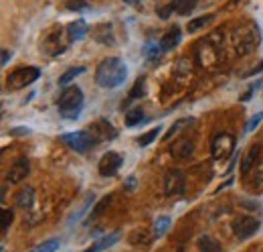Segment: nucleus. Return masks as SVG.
<instances>
[{
	"mask_svg": "<svg viewBox=\"0 0 263 252\" xmlns=\"http://www.w3.org/2000/svg\"><path fill=\"white\" fill-rule=\"evenodd\" d=\"M128 77V65L120 57H106L95 69V81L100 88H120Z\"/></svg>",
	"mask_w": 263,
	"mask_h": 252,
	"instance_id": "nucleus-1",
	"label": "nucleus"
},
{
	"mask_svg": "<svg viewBox=\"0 0 263 252\" xmlns=\"http://www.w3.org/2000/svg\"><path fill=\"white\" fill-rule=\"evenodd\" d=\"M57 106H59V114L63 118L75 120L79 116L81 108H83V92H81V88H77V86L65 88L61 92V96H59Z\"/></svg>",
	"mask_w": 263,
	"mask_h": 252,
	"instance_id": "nucleus-2",
	"label": "nucleus"
},
{
	"mask_svg": "<svg viewBox=\"0 0 263 252\" xmlns=\"http://www.w3.org/2000/svg\"><path fill=\"white\" fill-rule=\"evenodd\" d=\"M39 77H41V69H39V67H32V65L18 67V69H14V71L6 77V88H8L10 92H16V90H22V88L35 83Z\"/></svg>",
	"mask_w": 263,
	"mask_h": 252,
	"instance_id": "nucleus-3",
	"label": "nucleus"
},
{
	"mask_svg": "<svg viewBox=\"0 0 263 252\" xmlns=\"http://www.w3.org/2000/svg\"><path fill=\"white\" fill-rule=\"evenodd\" d=\"M235 136L229 134V132H219L213 143H211V155L215 161H227L229 157H233V151H235Z\"/></svg>",
	"mask_w": 263,
	"mask_h": 252,
	"instance_id": "nucleus-4",
	"label": "nucleus"
},
{
	"mask_svg": "<svg viewBox=\"0 0 263 252\" xmlns=\"http://www.w3.org/2000/svg\"><path fill=\"white\" fill-rule=\"evenodd\" d=\"M61 143H65L69 149H73L75 153H87L89 149H93L97 145L95 136L87 130H77V132H69L61 136Z\"/></svg>",
	"mask_w": 263,
	"mask_h": 252,
	"instance_id": "nucleus-5",
	"label": "nucleus"
},
{
	"mask_svg": "<svg viewBox=\"0 0 263 252\" xmlns=\"http://www.w3.org/2000/svg\"><path fill=\"white\" fill-rule=\"evenodd\" d=\"M184 185H186V175L180 169H170L164 175V193L168 198L182 195L184 193Z\"/></svg>",
	"mask_w": 263,
	"mask_h": 252,
	"instance_id": "nucleus-6",
	"label": "nucleus"
},
{
	"mask_svg": "<svg viewBox=\"0 0 263 252\" xmlns=\"http://www.w3.org/2000/svg\"><path fill=\"white\" fill-rule=\"evenodd\" d=\"M257 230H259V220H257V218L239 216V218H235V222H233V234H235L239 240L251 238L253 234H257Z\"/></svg>",
	"mask_w": 263,
	"mask_h": 252,
	"instance_id": "nucleus-7",
	"label": "nucleus"
},
{
	"mask_svg": "<svg viewBox=\"0 0 263 252\" xmlns=\"http://www.w3.org/2000/svg\"><path fill=\"white\" fill-rule=\"evenodd\" d=\"M122 163H124L122 155H118V153H114V151H108V153L100 159V175H102V177H114V175L120 171Z\"/></svg>",
	"mask_w": 263,
	"mask_h": 252,
	"instance_id": "nucleus-8",
	"label": "nucleus"
},
{
	"mask_svg": "<svg viewBox=\"0 0 263 252\" xmlns=\"http://www.w3.org/2000/svg\"><path fill=\"white\" fill-rule=\"evenodd\" d=\"M30 173V161L28 159H18L12 163V167L6 173V181L8 183H20L22 179H26Z\"/></svg>",
	"mask_w": 263,
	"mask_h": 252,
	"instance_id": "nucleus-9",
	"label": "nucleus"
},
{
	"mask_svg": "<svg viewBox=\"0 0 263 252\" xmlns=\"http://www.w3.org/2000/svg\"><path fill=\"white\" fill-rule=\"evenodd\" d=\"M89 130H91V134L95 136L97 143H100V141H114V138L118 136V130H116L108 120H104V118L97 120Z\"/></svg>",
	"mask_w": 263,
	"mask_h": 252,
	"instance_id": "nucleus-10",
	"label": "nucleus"
},
{
	"mask_svg": "<svg viewBox=\"0 0 263 252\" xmlns=\"http://www.w3.org/2000/svg\"><path fill=\"white\" fill-rule=\"evenodd\" d=\"M170 153L176 157V159H190L192 157V153H194V141L192 138H188V136H184V138H180V141H176L172 147H170Z\"/></svg>",
	"mask_w": 263,
	"mask_h": 252,
	"instance_id": "nucleus-11",
	"label": "nucleus"
},
{
	"mask_svg": "<svg viewBox=\"0 0 263 252\" xmlns=\"http://www.w3.org/2000/svg\"><path fill=\"white\" fill-rule=\"evenodd\" d=\"M87 33H89V26H87V22L83 18H77V20L69 22V26H67V39L71 43H77V41L85 39Z\"/></svg>",
	"mask_w": 263,
	"mask_h": 252,
	"instance_id": "nucleus-12",
	"label": "nucleus"
},
{
	"mask_svg": "<svg viewBox=\"0 0 263 252\" xmlns=\"http://www.w3.org/2000/svg\"><path fill=\"white\" fill-rule=\"evenodd\" d=\"M35 200H37V195H35V189H32V187H22V189L16 193V206H18L20 210H24V212L32 210Z\"/></svg>",
	"mask_w": 263,
	"mask_h": 252,
	"instance_id": "nucleus-13",
	"label": "nucleus"
},
{
	"mask_svg": "<svg viewBox=\"0 0 263 252\" xmlns=\"http://www.w3.org/2000/svg\"><path fill=\"white\" fill-rule=\"evenodd\" d=\"M259 155H261V145H253V147L245 153L243 163H241V173H243V175H247V173L253 169V165H257Z\"/></svg>",
	"mask_w": 263,
	"mask_h": 252,
	"instance_id": "nucleus-14",
	"label": "nucleus"
},
{
	"mask_svg": "<svg viewBox=\"0 0 263 252\" xmlns=\"http://www.w3.org/2000/svg\"><path fill=\"white\" fill-rule=\"evenodd\" d=\"M180 39H182V33H180V26H172L162 39H160V45H162V51L166 53V51H170V49H174L178 43H180Z\"/></svg>",
	"mask_w": 263,
	"mask_h": 252,
	"instance_id": "nucleus-15",
	"label": "nucleus"
},
{
	"mask_svg": "<svg viewBox=\"0 0 263 252\" xmlns=\"http://www.w3.org/2000/svg\"><path fill=\"white\" fill-rule=\"evenodd\" d=\"M118 240H120V232H112V234L100 238L95 244H91L87 250H83V252H104V250H108V248H112Z\"/></svg>",
	"mask_w": 263,
	"mask_h": 252,
	"instance_id": "nucleus-16",
	"label": "nucleus"
},
{
	"mask_svg": "<svg viewBox=\"0 0 263 252\" xmlns=\"http://www.w3.org/2000/svg\"><path fill=\"white\" fill-rule=\"evenodd\" d=\"M142 53H144V57L148 59V61H156L164 51H162V45H160V41H148L146 45H144V49H142Z\"/></svg>",
	"mask_w": 263,
	"mask_h": 252,
	"instance_id": "nucleus-17",
	"label": "nucleus"
},
{
	"mask_svg": "<svg viewBox=\"0 0 263 252\" xmlns=\"http://www.w3.org/2000/svg\"><path fill=\"white\" fill-rule=\"evenodd\" d=\"M199 250L201 252H223L221 248V244L215 240V238H211V236H201L199 238Z\"/></svg>",
	"mask_w": 263,
	"mask_h": 252,
	"instance_id": "nucleus-18",
	"label": "nucleus"
},
{
	"mask_svg": "<svg viewBox=\"0 0 263 252\" xmlns=\"http://www.w3.org/2000/svg\"><path fill=\"white\" fill-rule=\"evenodd\" d=\"M170 224H172V220L168 218V216H160L156 222H154V230H152V234H154V238H162L166 232H168V228H170Z\"/></svg>",
	"mask_w": 263,
	"mask_h": 252,
	"instance_id": "nucleus-19",
	"label": "nucleus"
},
{
	"mask_svg": "<svg viewBox=\"0 0 263 252\" xmlns=\"http://www.w3.org/2000/svg\"><path fill=\"white\" fill-rule=\"evenodd\" d=\"M144 86H146V79H144V77H140V79L134 83V88L130 90L128 100H126V104H124V106H130L132 102H136L140 96H144Z\"/></svg>",
	"mask_w": 263,
	"mask_h": 252,
	"instance_id": "nucleus-20",
	"label": "nucleus"
},
{
	"mask_svg": "<svg viewBox=\"0 0 263 252\" xmlns=\"http://www.w3.org/2000/svg\"><path fill=\"white\" fill-rule=\"evenodd\" d=\"M213 20V14H205V16H199V18H192V20H188V33H196L199 29H203V26H207L209 22Z\"/></svg>",
	"mask_w": 263,
	"mask_h": 252,
	"instance_id": "nucleus-21",
	"label": "nucleus"
},
{
	"mask_svg": "<svg viewBox=\"0 0 263 252\" xmlns=\"http://www.w3.org/2000/svg\"><path fill=\"white\" fill-rule=\"evenodd\" d=\"M85 71V67H71V69H67L61 77H59V86H69L77 75H81Z\"/></svg>",
	"mask_w": 263,
	"mask_h": 252,
	"instance_id": "nucleus-22",
	"label": "nucleus"
},
{
	"mask_svg": "<svg viewBox=\"0 0 263 252\" xmlns=\"http://www.w3.org/2000/svg\"><path fill=\"white\" fill-rule=\"evenodd\" d=\"M146 116H144V110L142 108H134L126 114V126H138L140 122H144Z\"/></svg>",
	"mask_w": 263,
	"mask_h": 252,
	"instance_id": "nucleus-23",
	"label": "nucleus"
},
{
	"mask_svg": "<svg viewBox=\"0 0 263 252\" xmlns=\"http://www.w3.org/2000/svg\"><path fill=\"white\" fill-rule=\"evenodd\" d=\"M59 246H61V240L59 238H49V240H45L43 244H39L35 250L30 252H57Z\"/></svg>",
	"mask_w": 263,
	"mask_h": 252,
	"instance_id": "nucleus-24",
	"label": "nucleus"
},
{
	"mask_svg": "<svg viewBox=\"0 0 263 252\" xmlns=\"http://www.w3.org/2000/svg\"><path fill=\"white\" fill-rule=\"evenodd\" d=\"M160 130H162V126H156V128H152V130H148L146 134H142V136L138 138V145H140V147H148L150 143H154V141L158 138V134H160Z\"/></svg>",
	"mask_w": 263,
	"mask_h": 252,
	"instance_id": "nucleus-25",
	"label": "nucleus"
},
{
	"mask_svg": "<svg viewBox=\"0 0 263 252\" xmlns=\"http://www.w3.org/2000/svg\"><path fill=\"white\" fill-rule=\"evenodd\" d=\"M93 202H95V195H93V193H91V195H87V200H85V204H83V208H81V210H79L77 214H73V216L69 218V224H73V222H77V220H79V218H81V216H83V214H85V212H87V210H89V208L93 206Z\"/></svg>",
	"mask_w": 263,
	"mask_h": 252,
	"instance_id": "nucleus-26",
	"label": "nucleus"
},
{
	"mask_svg": "<svg viewBox=\"0 0 263 252\" xmlns=\"http://www.w3.org/2000/svg\"><path fill=\"white\" fill-rule=\"evenodd\" d=\"M110 202H112V195H106V198H104V200H102V202H100V204L95 206L93 214H89V220H87V222H91V220H95L97 216H102V212H104V210L108 208V204H110Z\"/></svg>",
	"mask_w": 263,
	"mask_h": 252,
	"instance_id": "nucleus-27",
	"label": "nucleus"
},
{
	"mask_svg": "<svg viewBox=\"0 0 263 252\" xmlns=\"http://www.w3.org/2000/svg\"><path fill=\"white\" fill-rule=\"evenodd\" d=\"M263 120V112H257L253 118H249L247 120V124H245V130L243 132H251V130H255L257 126H259V122Z\"/></svg>",
	"mask_w": 263,
	"mask_h": 252,
	"instance_id": "nucleus-28",
	"label": "nucleus"
},
{
	"mask_svg": "<svg viewBox=\"0 0 263 252\" xmlns=\"http://www.w3.org/2000/svg\"><path fill=\"white\" fill-rule=\"evenodd\" d=\"M253 185L255 187H261L263 185V161H259L253 169Z\"/></svg>",
	"mask_w": 263,
	"mask_h": 252,
	"instance_id": "nucleus-29",
	"label": "nucleus"
},
{
	"mask_svg": "<svg viewBox=\"0 0 263 252\" xmlns=\"http://www.w3.org/2000/svg\"><path fill=\"white\" fill-rule=\"evenodd\" d=\"M12 220H14V214H12V210H2V234H4V232L10 228Z\"/></svg>",
	"mask_w": 263,
	"mask_h": 252,
	"instance_id": "nucleus-30",
	"label": "nucleus"
},
{
	"mask_svg": "<svg viewBox=\"0 0 263 252\" xmlns=\"http://www.w3.org/2000/svg\"><path fill=\"white\" fill-rule=\"evenodd\" d=\"M190 122H192V118H182V120H178V122H174V126H170V130L166 132V136H164V141H168V138H170V136H172L174 132H178V128H180V126H184V124H190Z\"/></svg>",
	"mask_w": 263,
	"mask_h": 252,
	"instance_id": "nucleus-31",
	"label": "nucleus"
},
{
	"mask_svg": "<svg viewBox=\"0 0 263 252\" xmlns=\"http://www.w3.org/2000/svg\"><path fill=\"white\" fill-rule=\"evenodd\" d=\"M194 6H196V2H194V0H182V2H180V6H178V14L186 16Z\"/></svg>",
	"mask_w": 263,
	"mask_h": 252,
	"instance_id": "nucleus-32",
	"label": "nucleus"
},
{
	"mask_svg": "<svg viewBox=\"0 0 263 252\" xmlns=\"http://www.w3.org/2000/svg\"><path fill=\"white\" fill-rule=\"evenodd\" d=\"M259 86H261V79H259V81H255L253 86H249V90H247V92L241 96V102H249V100H251V96L255 94V90H257Z\"/></svg>",
	"mask_w": 263,
	"mask_h": 252,
	"instance_id": "nucleus-33",
	"label": "nucleus"
},
{
	"mask_svg": "<svg viewBox=\"0 0 263 252\" xmlns=\"http://www.w3.org/2000/svg\"><path fill=\"white\" fill-rule=\"evenodd\" d=\"M10 134H14V136H24V134H30V128H26V126H16V128L10 130Z\"/></svg>",
	"mask_w": 263,
	"mask_h": 252,
	"instance_id": "nucleus-34",
	"label": "nucleus"
},
{
	"mask_svg": "<svg viewBox=\"0 0 263 252\" xmlns=\"http://www.w3.org/2000/svg\"><path fill=\"white\" fill-rule=\"evenodd\" d=\"M10 57H12V51H8V49H2V65H6V63L10 61Z\"/></svg>",
	"mask_w": 263,
	"mask_h": 252,
	"instance_id": "nucleus-35",
	"label": "nucleus"
},
{
	"mask_svg": "<svg viewBox=\"0 0 263 252\" xmlns=\"http://www.w3.org/2000/svg\"><path fill=\"white\" fill-rule=\"evenodd\" d=\"M124 187H126V189H134V187H136V177H134V175H130V177L126 179V185H124Z\"/></svg>",
	"mask_w": 263,
	"mask_h": 252,
	"instance_id": "nucleus-36",
	"label": "nucleus"
},
{
	"mask_svg": "<svg viewBox=\"0 0 263 252\" xmlns=\"http://www.w3.org/2000/svg\"><path fill=\"white\" fill-rule=\"evenodd\" d=\"M124 2H128V4H134V2H138V0H124Z\"/></svg>",
	"mask_w": 263,
	"mask_h": 252,
	"instance_id": "nucleus-37",
	"label": "nucleus"
},
{
	"mask_svg": "<svg viewBox=\"0 0 263 252\" xmlns=\"http://www.w3.org/2000/svg\"><path fill=\"white\" fill-rule=\"evenodd\" d=\"M235 2H237V0H235Z\"/></svg>",
	"mask_w": 263,
	"mask_h": 252,
	"instance_id": "nucleus-38",
	"label": "nucleus"
}]
</instances>
